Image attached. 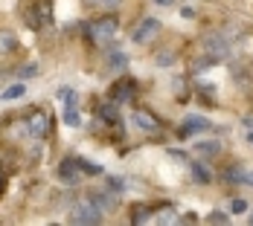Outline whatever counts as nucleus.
<instances>
[{"mask_svg": "<svg viewBox=\"0 0 253 226\" xmlns=\"http://www.w3.org/2000/svg\"><path fill=\"white\" fill-rule=\"evenodd\" d=\"M102 215H105V212H102L99 206L87 197V200H79V203L70 206L67 221H70V224H76V226H99L102 224Z\"/></svg>", "mask_w": 253, "mask_h": 226, "instance_id": "1", "label": "nucleus"}, {"mask_svg": "<svg viewBox=\"0 0 253 226\" xmlns=\"http://www.w3.org/2000/svg\"><path fill=\"white\" fill-rule=\"evenodd\" d=\"M117 29H120V24H117V18H111V15H105V18H99V21H93V24L84 26L87 38H90L96 47H108V44L114 41Z\"/></svg>", "mask_w": 253, "mask_h": 226, "instance_id": "2", "label": "nucleus"}, {"mask_svg": "<svg viewBox=\"0 0 253 226\" xmlns=\"http://www.w3.org/2000/svg\"><path fill=\"white\" fill-rule=\"evenodd\" d=\"M201 47L207 55H212L215 61H224V58H230V44L224 35H218V32H207V35H201Z\"/></svg>", "mask_w": 253, "mask_h": 226, "instance_id": "3", "label": "nucleus"}, {"mask_svg": "<svg viewBox=\"0 0 253 226\" xmlns=\"http://www.w3.org/2000/svg\"><path fill=\"white\" fill-rule=\"evenodd\" d=\"M157 32H160V21H157V18H146V21H140V24L134 26L131 41H134V44H149V41L157 38Z\"/></svg>", "mask_w": 253, "mask_h": 226, "instance_id": "4", "label": "nucleus"}, {"mask_svg": "<svg viewBox=\"0 0 253 226\" xmlns=\"http://www.w3.org/2000/svg\"><path fill=\"white\" fill-rule=\"evenodd\" d=\"M207 130H212V122L210 119H204V116H186L180 128H177V136L180 139H186V136H192V133H207Z\"/></svg>", "mask_w": 253, "mask_h": 226, "instance_id": "5", "label": "nucleus"}, {"mask_svg": "<svg viewBox=\"0 0 253 226\" xmlns=\"http://www.w3.org/2000/svg\"><path fill=\"white\" fill-rule=\"evenodd\" d=\"M50 122H52V119H50V113H47V110H32L26 125H29V133H32L35 139H44V136L50 133Z\"/></svg>", "mask_w": 253, "mask_h": 226, "instance_id": "6", "label": "nucleus"}, {"mask_svg": "<svg viewBox=\"0 0 253 226\" xmlns=\"http://www.w3.org/2000/svg\"><path fill=\"white\" fill-rule=\"evenodd\" d=\"M131 125L137 128V130H143V133H154V130H160V122L154 119L149 110H143V107H137V110L131 113Z\"/></svg>", "mask_w": 253, "mask_h": 226, "instance_id": "7", "label": "nucleus"}, {"mask_svg": "<svg viewBox=\"0 0 253 226\" xmlns=\"http://www.w3.org/2000/svg\"><path fill=\"white\" fill-rule=\"evenodd\" d=\"M79 168H82V162L73 160V157H70V160H61V165H58V180L67 183V186H76L79 180H82V171H79Z\"/></svg>", "mask_w": 253, "mask_h": 226, "instance_id": "8", "label": "nucleus"}, {"mask_svg": "<svg viewBox=\"0 0 253 226\" xmlns=\"http://www.w3.org/2000/svg\"><path fill=\"white\" fill-rule=\"evenodd\" d=\"M134 93H137V84L134 81H117V84H111V101H117V104L131 101Z\"/></svg>", "mask_w": 253, "mask_h": 226, "instance_id": "9", "label": "nucleus"}, {"mask_svg": "<svg viewBox=\"0 0 253 226\" xmlns=\"http://www.w3.org/2000/svg\"><path fill=\"white\" fill-rule=\"evenodd\" d=\"M90 200L96 203L102 212H111V209L120 206V197H114V194H108V192H90Z\"/></svg>", "mask_w": 253, "mask_h": 226, "instance_id": "10", "label": "nucleus"}, {"mask_svg": "<svg viewBox=\"0 0 253 226\" xmlns=\"http://www.w3.org/2000/svg\"><path fill=\"white\" fill-rule=\"evenodd\" d=\"M195 151H198L201 157H207V160H212V157L221 154V142H218V139H201V142L195 145Z\"/></svg>", "mask_w": 253, "mask_h": 226, "instance_id": "11", "label": "nucleus"}, {"mask_svg": "<svg viewBox=\"0 0 253 226\" xmlns=\"http://www.w3.org/2000/svg\"><path fill=\"white\" fill-rule=\"evenodd\" d=\"M212 168H210V165H207V162H192V180H195V183H212Z\"/></svg>", "mask_w": 253, "mask_h": 226, "instance_id": "12", "label": "nucleus"}, {"mask_svg": "<svg viewBox=\"0 0 253 226\" xmlns=\"http://www.w3.org/2000/svg\"><path fill=\"white\" fill-rule=\"evenodd\" d=\"M18 50V38H15V32H9V29H0V55H9V52Z\"/></svg>", "mask_w": 253, "mask_h": 226, "instance_id": "13", "label": "nucleus"}, {"mask_svg": "<svg viewBox=\"0 0 253 226\" xmlns=\"http://www.w3.org/2000/svg\"><path fill=\"white\" fill-rule=\"evenodd\" d=\"M99 116L108 122V125H120V110H117V101H108L99 107Z\"/></svg>", "mask_w": 253, "mask_h": 226, "instance_id": "14", "label": "nucleus"}, {"mask_svg": "<svg viewBox=\"0 0 253 226\" xmlns=\"http://www.w3.org/2000/svg\"><path fill=\"white\" fill-rule=\"evenodd\" d=\"M224 180L233 183V186H242V183L248 180V171H245V168H239V165H230V168H224Z\"/></svg>", "mask_w": 253, "mask_h": 226, "instance_id": "15", "label": "nucleus"}, {"mask_svg": "<svg viewBox=\"0 0 253 226\" xmlns=\"http://www.w3.org/2000/svg\"><path fill=\"white\" fill-rule=\"evenodd\" d=\"M35 12H38V24H50L52 21V3L50 0H38L35 3Z\"/></svg>", "mask_w": 253, "mask_h": 226, "instance_id": "16", "label": "nucleus"}, {"mask_svg": "<svg viewBox=\"0 0 253 226\" xmlns=\"http://www.w3.org/2000/svg\"><path fill=\"white\" fill-rule=\"evenodd\" d=\"M128 64V58L123 52H108V70H114V73H123Z\"/></svg>", "mask_w": 253, "mask_h": 226, "instance_id": "17", "label": "nucleus"}, {"mask_svg": "<svg viewBox=\"0 0 253 226\" xmlns=\"http://www.w3.org/2000/svg\"><path fill=\"white\" fill-rule=\"evenodd\" d=\"M58 99L64 101V107H76L79 104V93L73 87H58Z\"/></svg>", "mask_w": 253, "mask_h": 226, "instance_id": "18", "label": "nucleus"}, {"mask_svg": "<svg viewBox=\"0 0 253 226\" xmlns=\"http://www.w3.org/2000/svg\"><path fill=\"white\" fill-rule=\"evenodd\" d=\"M172 93H175L177 99H186V96H189V81H186L183 75L172 78Z\"/></svg>", "mask_w": 253, "mask_h": 226, "instance_id": "19", "label": "nucleus"}, {"mask_svg": "<svg viewBox=\"0 0 253 226\" xmlns=\"http://www.w3.org/2000/svg\"><path fill=\"white\" fill-rule=\"evenodd\" d=\"M24 93H26L24 84H12V87H6V90L0 93V99H3V101H12V99H21Z\"/></svg>", "mask_w": 253, "mask_h": 226, "instance_id": "20", "label": "nucleus"}, {"mask_svg": "<svg viewBox=\"0 0 253 226\" xmlns=\"http://www.w3.org/2000/svg\"><path fill=\"white\" fill-rule=\"evenodd\" d=\"M64 125L67 128H82V116L76 107H64Z\"/></svg>", "mask_w": 253, "mask_h": 226, "instance_id": "21", "label": "nucleus"}, {"mask_svg": "<svg viewBox=\"0 0 253 226\" xmlns=\"http://www.w3.org/2000/svg\"><path fill=\"white\" fill-rule=\"evenodd\" d=\"M154 61H157V67H172V64L177 61V55L172 50H163V52H157V58H154Z\"/></svg>", "mask_w": 253, "mask_h": 226, "instance_id": "22", "label": "nucleus"}, {"mask_svg": "<svg viewBox=\"0 0 253 226\" xmlns=\"http://www.w3.org/2000/svg\"><path fill=\"white\" fill-rule=\"evenodd\" d=\"M134 218H131V224H146L149 221V215H152V209L149 206H134V212H131Z\"/></svg>", "mask_w": 253, "mask_h": 226, "instance_id": "23", "label": "nucleus"}, {"mask_svg": "<svg viewBox=\"0 0 253 226\" xmlns=\"http://www.w3.org/2000/svg\"><path fill=\"white\" fill-rule=\"evenodd\" d=\"M79 162H82V171H84V174H90V177H99L102 174L99 162H90V160H79Z\"/></svg>", "mask_w": 253, "mask_h": 226, "instance_id": "24", "label": "nucleus"}, {"mask_svg": "<svg viewBox=\"0 0 253 226\" xmlns=\"http://www.w3.org/2000/svg\"><path fill=\"white\" fill-rule=\"evenodd\" d=\"M207 224L227 226V224H230V215H224V212H210V215H207Z\"/></svg>", "mask_w": 253, "mask_h": 226, "instance_id": "25", "label": "nucleus"}, {"mask_svg": "<svg viewBox=\"0 0 253 226\" xmlns=\"http://www.w3.org/2000/svg\"><path fill=\"white\" fill-rule=\"evenodd\" d=\"M21 78H32V75H38V64H24L21 70H18Z\"/></svg>", "mask_w": 253, "mask_h": 226, "instance_id": "26", "label": "nucleus"}, {"mask_svg": "<svg viewBox=\"0 0 253 226\" xmlns=\"http://www.w3.org/2000/svg\"><path fill=\"white\" fill-rule=\"evenodd\" d=\"M157 221H160V224H177V215L172 212V209H166V212L157 215Z\"/></svg>", "mask_w": 253, "mask_h": 226, "instance_id": "27", "label": "nucleus"}, {"mask_svg": "<svg viewBox=\"0 0 253 226\" xmlns=\"http://www.w3.org/2000/svg\"><path fill=\"white\" fill-rule=\"evenodd\" d=\"M230 212H233V215H245V212H248V203L245 200H233L230 203Z\"/></svg>", "mask_w": 253, "mask_h": 226, "instance_id": "28", "label": "nucleus"}, {"mask_svg": "<svg viewBox=\"0 0 253 226\" xmlns=\"http://www.w3.org/2000/svg\"><path fill=\"white\" fill-rule=\"evenodd\" d=\"M108 189H111V192H123V189H126V183H123L120 177H108Z\"/></svg>", "mask_w": 253, "mask_h": 226, "instance_id": "29", "label": "nucleus"}, {"mask_svg": "<svg viewBox=\"0 0 253 226\" xmlns=\"http://www.w3.org/2000/svg\"><path fill=\"white\" fill-rule=\"evenodd\" d=\"M123 0H99V6H105V9H117Z\"/></svg>", "mask_w": 253, "mask_h": 226, "instance_id": "30", "label": "nucleus"}, {"mask_svg": "<svg viewBox=\"0 0 253 226\" xmlns=\"http://www.w3.org/2000/svg\"><path fill=\"white\" fill-rule=\"evenodd\" d=\"M180 15H183V18H195V12H192L189 6H183V9H180Z\"/></svg>", "mask_w": 253, "mask_h": 226, "instance_id": "31", "label": "nucleus"}, {"mask_svg": "<svg viewBox=\"0 0 253 226\" xmlns=\"http://www.w3.org/2000/svg\"><path fill=\"white\" fill-rule=\"evenodd\" d=\"M245 186H253V171H248V180H245Z\"/></svg>", "mask_w": 253, "mask_h": 226, "instance_id": "32", "label": "nucleus"}, {"mask_svg": "<svg viewBox=\"0 0 253 226\" xmlns=\"http://www.w3.org/2000/svg\"><path fill=\"white\" fill-rule=\"evenodd\" d=\"M248 142H251V145H253V128H251V130H248Z\"/></svg>", "mask_w": 253, "mask_h": 226, "instance_id": "33", "label": "nucleus"}, {"mask_svg": "<svg viewBox=\"0 0 253 226\" xmlns=\"http://www.w3.org/2000/svg\"><path fill=\"white\" fill-rule=\"evenodd\" d=\"M157 3H160V6H169V3H172V0H157Z\"/></svg>", "mask_w": 253, "mask_h": 226, "instance_id": "34", "label": "nucleus"}, {"mask_svg": "<svg viewBox=\"0 0 253 226\" xmlns=\"http://www.w3.org/2000/svg\"><path fill=\"white\" fill-rule=\"evenodd\" d=\"M248 224H251V226H253V209H251V215H248Z\"/></svg>", "mask_w": 253, "mask_h": 226, "instance_id": "35", "label": "nucleus"}, {"mask_svg": "<svg viewBox=\"0 0 253 226\" xmlns=\"http://www.w3.org/2000/svg\"><path fill=\"white\" fill-rule=\"evenodd\" d=\"M87 3H99V0H87Z\"/></svg>", "mask_w": 253, "mask_h": 226, "instance_id": "36", "label": "nucleus"}]
</instances>
